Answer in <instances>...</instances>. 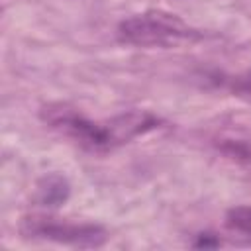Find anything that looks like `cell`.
<instances>
[{
    "instance_id": "obj_3",
    "label": "cell",
    "mask_w": 251,
    "mask_h": 251,
    "mask_svg": "<svg viewBox=\"0 0 251 251\" xmlns=\"http://www.w3.org/2000/svg\"><path fill=\"white\" fill-rule=\"evenodd\" d=\"M39 118L43 124H47L49 127L67 135L69 139H73L76 145H80L86 151L104 153V151L114 149L106 120L104 122L90 120L78 108H75L67 102H49V104L41 106Z\"/></svg>"
},
{
    "instance_id": "obj_6",
    "label": "cell",
    "mask_w": 251,
    "mask_h": 251,
    "mask_svg": "<svg viewBox=\"0 0 251 251\" xmlns=\"http://www.w3.org/2000/svg\"><path fill=\"white\" fill-rule=\"evenodd\" d=\"M218 147L229 159H233V161L251 169V139H247V137H226V139L220 141Z\"/></svg>"
},
{
    "instance_id": "obj_7",
    "label": "cell",
    "mask_w": 251,
    "mask_h": 251,
    "mask_svg": "<svg viewBox=\"0 0 251 251\" xmlns=\"http://www.w3.org/2000/svg\"><path fill=\"white\" fill-rule=\"evenodd\" d=\"M227 88L233 96L245 100V102H251V69L241 73V75H235L227 80Z\"/></svg>"
},
{
    "instance_id": "obj_2",
    "label": "cell",
    "mask_w": 251,
    "mask_h": 251,
    "mask_svg": "<svg viewBox=\"0 0 251 251\" xmlns=\"http://www.w3.org/2000/svg\"><path fill=\"white\" fill-rule=\"evenodd\" d=\"M18 231L24 239L51 241L78 249L102 247L108 241V231L92 222H67L51 214H27L20 220Z\"/></svg>"
},
{
    "instance_id": "obj_4",
    "label": "cell",
    "mask_w": 251,
    "mask_h": 251,
    "mask_svg": "<svg viewBox=\"0 0 251 251\" xmlns=\"http://www.w3.org/2000/svg\"><path fill=\"white\" fill-rule=\"evenodd\" d=\"M71 196V182L61 173H47L35 182L33 202L41 208H61Z\"/></svg>"
},
{
    "instance_id": "obj_5",
    "label": "cell",
    "mask_w": 251,
    "mask_h": 251,
    "mask_svg": "<svg viewBox=\"0 0 251 251\" xmlns=\"http://www.w3.org/2000/svg\"><path fill=\"white\" fill-rule=\"evenodd\" d=\"M226 227L229 233H233V237L251 243V206L241 204L229 208L226 212Z\"/></svg>"
},
{
    "instance_id": "obj_8",
    "label": "cell",
    "mask_w": 251,
    "mask_h": 251,
    "mask_svg": "<svg viewBox=\"0 0 251 251\" xmlns=\"http://www.w3.org/2000/svg\"><path fill=\"white\" fill-rule=\"evenodd\" d=\"M220 245H222L220 235H216V233H212V231H202V233H198L196 239L192 241V247H196V249H216V247H220Z\"/></svg>"
},
{
    "instance_id": "obj_1",
    "label": "cell",
    "mask_w": 251,
    "mask_h": 251,
    "mask_svg": "<svg viewBox=\"0 0 251 251\" xmlns=\"http://www.w3.org/2000/svg\"><path fill=\"white\" fill-rule=\"evenodd\" d=\"M116 35L126 45L147 49H171L202 39V33L196 27L188 25L176 14L165 10H145L122 20L118 24Z\"/></svg>"
}]
</instances>
